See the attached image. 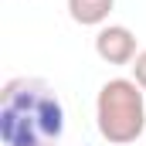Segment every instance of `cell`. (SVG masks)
<instances>
[{
    "instance_id": "obj_1",
    "label": "cell",
    "mask_w": 146,
    "mask_h": 146,
    "mask_svg": "<svg viewBox=\"0 0 146 146\" xmlns=\"http://www.w3.org/2000/svg\"><path fill=\"white\" fill-rule=\"evenodd\" d=\"M65 133L61 99L37 78H14L0 92L3 146H54Z\"/></svg>"
},
{
    "instance_id": "obj_2",
    "label": "cell",
    "mask_w": 146,
    "mask_h": 146,
    "mask_svg": "<svg viewBox=\"0 0 146 146\" xmlns=\"http://www.w3.org/2000/svg\"><path fill=\"white\" fill-rule=\"evenodd\" d=\"M95 122L106 143H136L146 133V92L133 78H109L95 95Z\"/></svg>"
},
{
    "instance_id": "obj_3",
    "label": "cell",
    "mask_w": 146,
    "mask_h": 146,
    "mask_svg": "<svg viewBox=\"0 0 146 146\" xmlns=\"http://www.w3.org/2000/svg\"><path fill=\"white\" fill-rule=\"evenodd\" d=\"M95 54L106 65H133L139 48H136V34L126 24H102L95 34Z\"/></svg>"
},
{
    "instance_id": "obj_4",
    "label": "cell",
    "mask_w": 146,
    "mask_h": 146,
    "mask_svg": "<svg viewBox=\"0 0 146 146\" xmlns=\"http://www.w3.org/2000/svg\"><path fill=\"white\" fill-rule=\"evenodd\" d=\"M115 0H68V14L82 27H102L109 21Z\"/></svg>"
},
{
    "instance_id": "obj_5",
    "label": "cell",
    "mask_w": 146,
    "mask_h": 146,
    "mask_svg": "<svg viewBox=\"0 0 146 146\" xmlns=\"http://www.w3.org/2000/svg\"><path fill=\"white\" fill-rule=\"evenodd\" d=\"M133 82L146 92V48L136 54V61H133Z\"/></svg>"
}]
</instances>
